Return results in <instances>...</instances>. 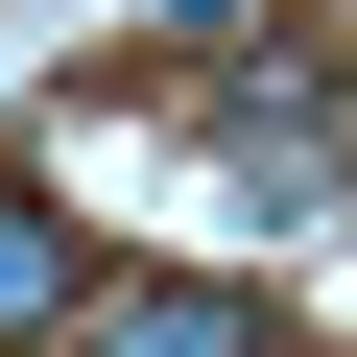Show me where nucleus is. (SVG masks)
Returning a JSON list of instances; mask_svg holds the SVG:
<instances>
[{"label":"nucleus","instance_id":"f03ea898","mask_svg":"<svg viewBox=\"0 0 357 357\" xmlns=\"http://www.w3.org/2000/svg\"><path fill=\"white\" fill-rule=\"evenodd\" d=\"M72 357H262V286L143 262V286H96V310H72Z\"/></svg>","mask_w":357,"mask_h":357},{"label":"nucleus","instance_id":"f257e3e1","mask_svg":"<svg viewBox=\"0 0 357 357\" xmlns=\"http://www.w3.org/2000/svg\"><path fill=\"white\" fill-rule=\"evenodd\" d=\"M72 310H96L72 191H48V167H0V357H72Z\"/></svg>","mask_w":357,"mask_h":357}]
</instances>
